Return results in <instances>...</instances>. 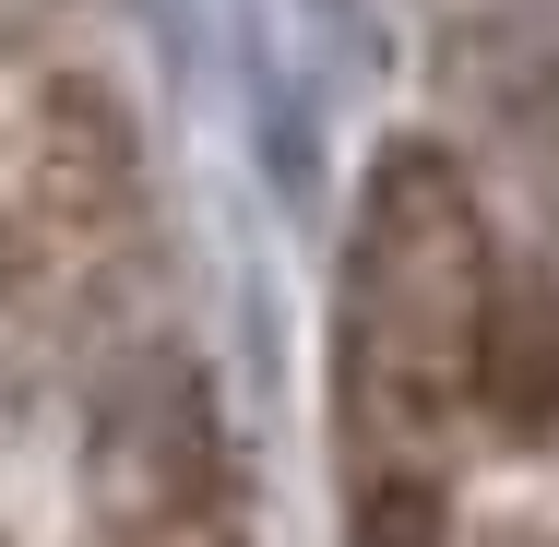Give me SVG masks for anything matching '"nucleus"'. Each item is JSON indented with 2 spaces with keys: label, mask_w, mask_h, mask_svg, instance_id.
<instances>
[{
  "label": "nucleus",
  "mask_w": 559,
  "mask_h": 547,
  "mask_svg": "<svg viewBox=\"0 0 559 547\" xmlns=\"http://www.w3.org/2000/svg\"><path fill=\"white\" fill-rule=\"evenodd\" d=\"M155 274L143 131L96 60L0 36V357L108 369Z\"/></svg>",
  "instance_id": "f03ea898"
},
{
  "label": "nucleus",
  "mask_w": 559,
  "mask_h": 547,
  "mask_svg": "<svg viewBox=\"0 0 559 547\" xmlns=\"http://www.w3.org/2000/svg\"><path fill=\"white\" fill-rule=\"evenodd\" d=\"M417 547H559V476H500V488L452 500Z\"/></svg>",
  "instance_id": "20e7f679"
},
{
  "label": "nucleus",
  "mask_w": 559,
  "mask_h": 547,
  "mask_svg": "<svg viewBox=\"0 0 559 547\" xmlns=\"http://www.w3.org/2000/svg\"><path fill=\"white\" fill-rule=\"evenodd\" d=\"M72 547H250L226 429L191 369L119 357L96 381V440H84V512Z\"/></svg>",
  "instance_id": "7ed1b4c3"
},
{
  "label": "nucleus",
  "mask_w": 559,
  "mask_h": 547,
  "mask_svg": "<svg viewBox=\"0 0 559 547\" xmlns=\"http://www.w3.org/2000/svg\"><path fill=\"white\" fill-rule=\"evenodd\" d=\"M0 36H36V0H0Z\"/></svg>",
  "instance_id": "39448f33"
},
{
  "label": "nucleus",
  "mask_w": 559,
  "mask_h": 547,
  "mask_svg": "<svg viewBox=\"0 0 559 547\" xmlns=\"http://www.w3.org/2000/svg\"><path fill=\"white\" fill-rule=\"evenodd\" d=\"M500 476H559V286L441 143H381L334 250L345 547H417Z\"/></svg>",
  "instance_id": "f257e3e1"
}]
</instances>
